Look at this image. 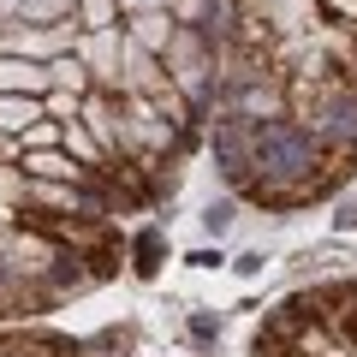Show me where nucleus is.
Segmentation results:
<instances>
[{
    "instance_id": "3",
    "label": "nucleus",
    "mask_w": 357,
    "mask_h": 357,
    "mask_svg": "<svg viewBox=\"0 0 357 357\" xmlns=\"http://www.w3.org/2000/svg\"><path fill=\"white\" fill-rule=\"evenodd\" d=\"M126 268V220L84 197L48 191L0 149V328L42 321L102 292Z\"/></svg>"
},
{
    "instance_id": "5",
    "label": "nucleus",
    "mask_w": 357,
    "mask_h": 357,
    "mask_svg": "<svg viewBox=\"0 0 357 357\" xmlns=\"http://www.w3.org/2000/svg\"><path fill=\"white\" fill-rule=\"evenodd\" d=\"M0 357H102V351H89L84 340H72V333H60V328L6 321V328H0Z\"/></svg>"
},
{
    "instance_id": "2",
    "label": "nucleus",
    "mask_w": 357,
    "mask_h": 357,
    "mask_svg": "<svg viewBox=\"0 0 357 357\" xmlns=\"http://www.w3.org/2000/svg\"><path fill=\"white\" fill-rule=\"evenodd\" d=\"M203 143L250 208L340 197L357 178V0H220Z\"/></svg>"
},
{
    "instance_id": "4",
    "label": "nucleus",
    "mask_w": 357,
    "mask_h": 357,
    "mask_svg": "<svg viewBox=\"0 0 357 357\" xmlns=\"http://www.w3.org/2000/svg\"><path fill=\"white\" fill-rule=\"evenodd\" d=\"M250 357H357V280L286 292L250 333Z\"/></svg>"
},
{
    "instance_id": "1",
    "label": "nucleus",
    "mask_w": 357,
    "mask_h": 357,
    "mask_svg": "<svg viewBox=\"0 0 357 357\" xmlns=\"http://www.w3.org/2000/svg\"><path fill=\"white\" fill-rule=\"evenodd\" d=\"M220 0H0V149L107 215L167 203L203 149Z\"/></svg>"
}]
</instances>
